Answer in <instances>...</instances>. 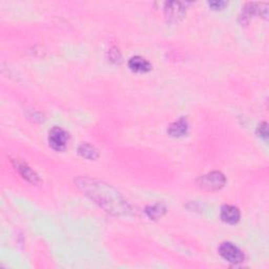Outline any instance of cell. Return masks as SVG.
Returning a JSON list of instances; mask_svg holds the SVG:
<instances>
[{
    "label": "cell",
    "instance_id": "cell-1",
    "mask_svg": "<svg viewBox=\"0 0 269 269\" xmlns=\"http://www.w3.org/2000/svg\"><path fill=\"white\" fill-rule=\"evenodd\" d=\"M77 187L101 208L117 217L128 216L132 212L129 205L120 192L112 186L95 179L80 177L75 180Z\"/></svg>",
    "mask_w": 269,
    "mask_h": 269
},
{
    "label": "cell",
    "instance_id": "cell-2",
    "mask_svg": "<svg viewBox=\"0 0 269 269\" xmlns=\"http://www.w3.org/2000/svg\"><path fill=\"white\" fill-rule=\"evenodd\" d=\"M200 188L204 190H219L226 184L225 176L220 171H212L200 177L197 181Z\"/></svg>",
    "mask_w": 269,
    "mask_h": 269
},
{
    "label": "cell",
    "instance_id": "cell-3",
    "mask_svg": "<svg viewBox=\"0 0 269 269\" xmlns=\"http://www.w3.org/2000/svg\"><path fill=\"white\" fill-rule=\"evenodd\" d=\"M219 253L227 262L231 264H241L244 261V254L236 245L225 242L219 247Z\"/></svg>",
    "mask_w": 269,
    "mask_h": 269
},
{
    "label": "cell",
    "instance_id": "cell-4",
    "mask_svg": "<svg viewBox=\"0 0 269 269\" xmlns=\"http://www.w3.org/2000/svg\"><path fill=\"white\" fill-rule=\"evenodd\" d=\"M68 140L67 133L61 127H53L49 134L50 146L56 151H62L66 147Z\"/></svg>",
    "mask_w": 269,
    "mask_h": 269
},
{
    "label": "cell",
    "instance_id": "cell-5",
    "mask_svg": "<svg viewBox=\"0 0 269 269\" xmlns=\"http://www.w3.org/2000/svg\"><path fill=\"white\" fill-rule=\"evenodd\" d=\"M184 5L179 1H169L165 3L164 13L167 20L170 22H178L185 16Z\"/></svg>",
    "mask_w": 269,
    "mask_h": 269
},
{
    "label": "cell",
    "instance_id": "cell-6",
    "mask_svg": "<svg viewBox=\"0 0 269 269\" xmlns=\"http://www.w3.org/2000/svg\"><path fill=\"white\" fill-rule=\"evenodd\" d=\"M241 218V213L238 207L232 205H224L221 208V219L227 224H237Z\"/></svg>",
    "mask_w": 269,
    "mask_h": 269
},
{
    "label": "cell",
    "instance_id": "cell-7",
    "mask_svg": "<svg viewBox=\"0 0 269 269\" xmlns=\"http://www.w3.org/2000/svg\"><path fill=\"white\" fill-rule=\"evenodd\" d=\"M14 166H15L16 170L19 172L23 179L26 181H29L32 184H38L40 182V179L38 175L34 171L30 166H27L26 164L20 161H14Z\"/></svg>",
    "mask_w": 269,
    "mask_h": 269
},
{
    "label": "cell",
    "instance_id": "cell-8",
    "mask_svg": "<svg viewBox=\"0 0 269 269\" xmlns=\"http://www.w3.org/2000/svg\"><path fill=\"white\" fill-rule=\"evenodd\" d=\"M168 134L171 137L179 138V137H183L188 132V122L185 118H181L180 120H178L170 124L168 129H167Z\"/></svg>",
    "mask_w": 269,
    "mask_h": 269
},
{
    "label": "cell",
    "instance_id": "cell-9",
    "mask_svg": "<svg viewBox=\"0 0 269 269\" xmlns=\"http://www.w3.org/2000/svg\"><path fill=\"white\" fill-rule=\"evenodd\" d=\"M128 66L130 70L136 73H147L151 70V64L149 62L139 56L130 58L128 61Z\"/></svg>",
    "mask_w": 269,
    "mask_h": 269
},
{
    "label": "cell",
    "instance_id": "cell-10",
    "mask_svg": "<svg viewBox=\"0 0 269 269\" xmlns=\"http://www.w3.org/2000/svg\"><path fill=\"white\" fill-rule=\"evenodd\" d=\"M258 11H260V14H261V10L259 9L258 3H252V2L247 3L243 8V11L240 15V22L243 25L248 24L250 21L251 17L254 15V14H257Z\"/></svg>",
    "mask_w": 269,
    "mask_h": 269
},
{
    "label": "cell",
    "instance_id": "cell-11",
    "mask_svg": "<svg viewBox=\"0 0 269 269\" xmlns=\"http://www.w3.org/2000/svg\"><path fill=\"white\" fill-rule=\"evenodd\" d=\"M78 153L81 157H83L88 160H96L99 157L98 150L88 143L81 144L78 148Z\"/></svg>",
    "mask_w": 269,
    "mask_h": 269
},
{
    "label": "cell",
    "instance_id": "cell-12",
    "mask_svg": "<svg viewBox=\"0 0 269 269\" xmlns=\"http://www.w3.org/2000/svg\"><path fill=\"white\" fill-rule=\"evenodd\" d=\"M145 212L150 219L157 220L166 212V206H165L163 203H157L153 206H148V207H146Z\"/></svg>",
    "mask_w": 269,
    "mask_h": 269
},
{
    "label": "cell",
    "instance_id": "cell-13",
    "mask_svg": "<svg viewBox=\"0 0 269 269\" xmlns=\"http://www.w3.org/2000/svg\"><path fill=\"white\" fill-rule=\"evenodd\" d=\"M258 135L261 137V138H263V139L267 140V138H268V126H267V123L264 122V123H262L259 125L258 127Z\"/></svg>",
    "mask_w": 269,
    "mask_h": 269
},
{
    "label": "cell",
    "instance_id": "cell-14",
    "mask_svg": "<svg viewBox=\"0 0 269 269\" xmlns=\"http://www.w3.org/2000/svg\"><path fill=\"white\" fill-rule=\"evenodd\" d=\"M109 59L110 61L115 62V63H120L121 62V55L119 51H117L116 49H112L109 51Z\"/></svg>",
    "mask_w": 269,
    "mask_h": 269
},
{
    "label": "cell",
    "instance_id": "cell-15",
    "mask_svg": "<svg viewBox=\"0 0 269 269\" xmlns=\"http://www.w3.org/2000/svg\"><path fill=\"white\" fill-rule=\"evenodd\" d=\"M208 4H209V6H211L213 10H221L226 5V2L225 1H210Z\"/></svg>",
    "mask_w": 269,
    "mask_h": 269
}]
</instances>
